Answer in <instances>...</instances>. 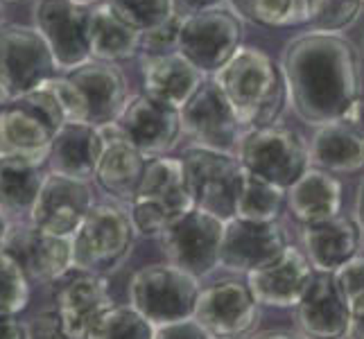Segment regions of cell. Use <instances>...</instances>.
Segmentation results:
<instances>
[{"instance_id": "obj_1", "label": "cell", "mask_w": 364, "mask_h": 339, "mask_svg": "<svg viewBox=\"0 0 364 339\" xmlns=\"http://www.w3.org/2000/svg\"><path fill=\"white\" fill-rule=\"evenodd\" d=\"M287 102L310 127L362 120V57L344 34L306 32L281 55Z\"/></svg>"}, {"instance_id": "obj_2", "label": "cell", "mask_w": 364, "mask_h": 339, "mask_svg": "<svg viewBox=\"0 0 364 339\" xmlns=\"http://www.w3.org/2000/svg\"><path fill=\"white\" fill-rule=\"evenodd\" d=\"M245 129L276 124L287 104L281 64L258 48L242 45L215 77Z\"/></svg>"}, {"instance_id": "obj_3", "label": "cell", "mask_w": 364, "mask_h": 339, "mask_svg": "<svg viewBox=\"0 0 364 339\" xmlns=\"http://www.w3.org/2000/svg\"><path fill=\"white\" fill-rule=\"evenodd\" d=\"M66 122L59 99L43 84L9 99L0 107V156L48 158L50 145Z\"/></svg>"}, {"instance_id": "obj_4", "label": "cell", "mask_w": 364, "mask_h": 339, "mask_svg": "<svg viewBox=\"0 0 364 339\" xmlns=\"http://www.w3.org/2000/svg\"><path fill=\"white\" fill-rule=\"evenodd\" d=\"M245 172L287 190L310 168V143L285 124L245 129L235 149Z\"/></svg>"}, {"instance_id": "obj_5", "label": "cell", "mask_w": 364, "mask_h": 339, "mask_svg": "<svg viewBox=\"0 0 364 339\" xmlns=\"http://www.w3.org/2000/svg\"><path fill=\"white\" fill-rule=\"evenodd\" d=\"M199 292V279L168 260L136 269L127 287L129 306L154 325L193 319Z\"/></svg>"}, {"instance_id": "obj_6", "label": "cell", "mask_w": 364, "mask_h": 339, "mask_svg": "<svg viewBox=\"0 0 364 339\" xmlns=\"http://www.w3.org/2000/svg\"><path fill=\"white\" fill-rule=\"evenodd\" d=\"M136 226L118 204H95L70 237L73 267L107 276L132 256Z\"/></svg>"}, {"instance_id": "obj_7", "label": "cell", "mask_w": 364, "mask_h": 339, "mask_svg": "<svg viewBox=\"0 0 364 339\" xmlns=\"http://www.w3.org/2000/svg\"><path fill=\"white\" fill-rule=\"evenodd\" d=\"M195 208L188 190L181 158H149L143 181L138 185L129 215L138 235L159 237L168 224Z\"/></svg>"}, {"instance_id": "obj_8", "label": "cell", "mask_w": 364, "mask_h": 339, "mask_svg": "<svg viewBox=\"0 0 364 339\" xmlns=\"http://www.w3.org/2000/svg\"><path fill=\"white\" fill-rule=\"evenodd\" d=\"M181 166L195 208L222 222L235 217L245 170L235 154L191 145L183 149Z\"/></svg>"}, {"instance_id": "obj_9", "label": "cell", "mask_w": 364, "mask_h": 339, "mask_svg": "<svg viewBox=\"0 0 364 339\" xmlns=\"http://www.w3.org/2000/svg\"><path fill=\"white\" fill-rule=\"evenodd\" d=\"M59 75V66L46 39L34 25H0V97H21Z\"/></svg>"}, {"instance_id": "obj_10", "label": "cell", "mask_w": 364, "mask_h": 339, "mask_svg": "<svg viewBox=\"0 0 364 339\" xmlns=\"http://www.w3.org/2000/svg\"><path fill=\"white\" fill-rule=\"evenodd\" d=\"M245 23L229 7L181 16L177 53L202 70L206 77L215 75L229 64L242 48Z\"/></svg>"}, {"instance_id": "obj_11", "label": "cell", "mask_w": 364, "mask_h": 339, "mask_svg": "<svg viewBox=\"0 0 364 339\" xmlns=\"http://www.w3.org/2000/svg\"><path fill=\"white\" fill-rule=\"evenodd\" d=\"M224 224L208 212L191 208L161 231L159 242L168 262L195 279H206L220 267Z\"/></svg>"}, {"instance_id": "obj_12", "label": "cell", "mask_w": 364, "mask_h": 339, "mask_svg": "<svg viewBox=\"0 0 364 339\" xmlns=\"http://www.w3.org/2000/svg\"><path fill=\"white\" fill-rule=\"evenodd\" d=\"M34 28L46 39L59 66L70 72L91 61V18L93 7L75 0H36L32 9Z\"/></svg>"}, {"instance_id": "obj_13", "label": "cell", "mask_w": 364, "mask_h": 339, "mask_svg": "<svg viewBox=\"0 0 364 339\" xmlns=\"http://www.w3.org/2000/svg\"><path fill=\"white\" fill-rule=\"evenodd\" d=\"M195 319L215 339L251 337L260 321V303L242 279H220L202 287Z\"/></svg>"}, {"instance_id": "obj_14", "label": "cell", "mask_w": 364, "mask_h": 339, "mask_svg": "<svg viewBox=\"0 0 364 339\" xmlns=\"http://www.w3.org/2000/svg\"><path fill=\"white\" fill-rule=\"evenodd\" d=\"M181 124L183 134L191 138L193 145L227 154H235L237 143L245 134L229 97L213 77H206V82L181 109Z\"/></svg>"}, {"instance_id": "obj_15", "label": "cell", "mask_w": 364, "mask_h": 339, "mask_svg": "<svg viewBox=\"0 0 364 339\" xmlns=\"http://www.w3.org/2000/svg\"><path fill=\"white\" fill-rule=\"evenodd\" d=\"M50 287L55 308L75 339H89L97 319L116 306L107 279L93 271L70 267L50 283Z\"/></svg>"}, {"instance_id": "obj_16", "label": "cell", "mask_w": 364, "mask_h": 339, "mask_svg": "<svg viewBox=\"0 0 364 339\" xmlns=\"http://www.w3.org/2000/svg\"><path fill=\"white\" fill-rule=\"evenodd\" d=\"M290 240L283 224L276 222H249L233 217L224 224L220 267L235 274H251L269 265L287 249Z\"/></svg>"}, {"instance_id": "obj_17", "label": "cell", "mask_w": 364, "mask_h": 339, "mask_svg": "<svg viewBox=\"0 0 364 339\" xmlns=\"http://www.w3.org/2000/svg\"><path fill=\"white\" fill-rule=\"evenodd\" d=\"M93 206L95 199L89 181L48 172L28 222L46 233L73 237Z\"/></svg>"}, {"instance_id": "obj_18", "label": "cell", "mask_w": 364, "mask_h": 339, "mask_svg": "<svg viewBox=\"0 0 364 339\" xmlns=\"http://www.w3.org/2000/svg\"><path fill=\"white\" fill-rule=\"evenodd\" d=\"M118 122L147 158L168 156L183 136L181 111L145 93H136L127 99Z\"/></svg>"}, {"instance_id": "obj_19", "label": "cell", "mask_w": 364, "mask_h": 339, "mask_svg": "<svg viewBox=\"0 0 364 339\" xmlns=\"http://www.w3.org/2000/svg\"><path fill=\"white\" fill-rule=\"evenodd\" d=\"M3 251L14 258L32 283H53L73 267V242L36 229L30 222L11 224Z\"/></svg>"}, {"instance_id": "obj_20", "label": "cell", "mask_w": 364, "mask_h": 339, "mask_svg": "<svg viewBox=\"0 0 364 339\" xmlns=\"http://www.w3.org/2000/svg\"><path fill=\"white\" fill-rule=\"evenodd\" d=\"M296 325L306 339H344L350 323V301L344 296L335 271H315L299 301Z\"/></svg>"}, {"instance_id": "obj_21", "label": "cell", "mask_w": 364, "mask_h": 339, "mask_svg": "<svg viewBox=\"0 0 364 339\" xmlns=\"http://www.w3.org/2000/svg\"><path fill=\"white\" fill-rule=\"evenodd\" d=\"M64 75H68V80L80 91L84 104V122L93 124V127H105L122 116L132 95L127 89V80L116 64L91 59Z\"/></svg>"}, {"instance_id": "obj_22", "label": "cell", "mask_w": 364, "mask_h": 339, "mask_svg": "<svg viewBox=\"0 0 364 339\" xmlns=\"http://www.w3.org/2000/svg\"><path fill=\"white\" fill-rule=\"evenodd\" d=\"M97 129L102 134L105 152L95 170V183L109 197L132 204L138 193V185L143 181L149 158L129 141L118 120Z\"/></svg>"}, {"instance_id": "obj_23", "label": "cell", "mask_w": 364, "mask_h": 339, "mask_svg": "<svg viewBox=\"0 0 364 339\" xmlns=\"http://www.w3.org/2000/svg\"><path fill=\"white\" fill-rule=\"evenodd\" d=\"M315 267L304 249L287 244L283 254L269 265L251 271L247 283L260 306L269 308H296L315 276Z\"/></svg>"}, {"instance_id": "obj_24", "label": "cell", "mask_w": 364, "mask_h": 339, "mask_svg": "<svg viewBox=\"0 0 364 339\" xmlns=\"http://www.w3.org/2000/svg\"><path fill=\"white\" fill-rule=\"evenodd\" d=\"M141 77L145 95L179 111L206 82V75L197 70L177 50L161 55H141Z\"/></svg>"}, {"instance_id": "obj_25", "label": "cell", "mask_w": 364, "mask_h": 339, "mask_svg": "<svg viewBox=\"0 0 364 339\" xmlns=\"http://www.w3.org/2000/svg\"><path fill=\"white\" fill-rule=\"evenodd\" d=\"M362 229L353 217L335 215L301 226V249L317 271H337L360 254Z\"/></svg>"}, {"instance_id": "obj_26", "label": "cell", "mask_w": 364, "mask_h": 339, "mask_svg": "<svg viewBox=\"0 0 364 339\" xmlns=\"http://www.w3.org/2000/svg\"><path fill=\"white\" fill-rule=\"evenodd\" d=\"M105 152V141L89 122H66L55 136L48 152V170L66 177L91 181Z\"/></svg>"}, {"instance_id": "obj_27", "label": "cell", "mask_w": 364, "mask_h": 339, "mask_svg": "<svg viewBox=\"0 0 364 339\" xmlns=\"http://www.w3.org/2000/svg\"><path fill=\"white\" fill-rule=\"evenodd\" d=\"M310 166L331 174H355L364 170V127L337 120L315 127L310 138Z\"/></svg>"}, {"instance_id": "obj_28", "label": "cell", "mask_w": 364, "mask_h": 339, "mask_svg": "<svg viewBox=\"0 0 364 339\" xmlns=\"http://www.w3.org/2000/svg\"><path fill=\"white\" fill-rule=\"evenodd\" d=\"M48 172L43 156H0V212L28 222Z\"/></svg>"}, {"instance_id": "obj_29", "label": "cell", "mask_w": 364, "mask_h": 339, "mask_svg": "<svg viewBox=\"0 0 364 339\" xmlns=\"http://www.w3.org/2000/svg\"><path fill=\"white\" fill-rule=\"evenodd\" d=\"M285 206L301 226L335 217L342 210V183L335 174L310 166L285 190Z\"/></svg>"}, {"instance_id": "obj_30", "label": "cell", "mask_w": 364, "mask_h": 339, "mask_svg": "<svg viewBox=\"0 0 364 339\" xmlns=\"http://www.w3.org/2000/svg\"><path fill=\"white\" fill-rule=\"evenodd\" d=\"M143 32H138L122 16H118L107 0L93 5L91 18V57L97 61H129L141 55Z\"/></svg>"}, {"instance_id": "obj_31", "label": "cell", "mask_w": 364, "mask_h": 339, "mask_svg": "<svg viewBox=\"0 0 364 339\" xmlns=\"http://www.w3.org/2000/svg\"><path fill=\"white\" fill-rule=\"evenodd\" d=\"M285 206V190L260 177L245 172L240 195L235 204V217L249 222H276Z\"/></svg>"}, {"instance_id": "obj_32", "label": "cell", "mask_w": 364, "mask_h": 339, "mask_svg": "<svg viewBox=\"0 0 364 339\" xmlns=\"http://www.w3.org/2000/svg\"><path fill=\"white\" fill-rule=\"evenodd\" d=\"M364 9V0H299V23L310 32L340 34L355 25Z\"/></svg>"}, {"instance_id": "obj_33", "label": "cell", "mask_w": 364, "mask_h": 339, "mask_svg": "<svg viewBox=\"0 0 364 339\" xmlns=\"http://www.w3.org/2000/svg\"><path fill=\"white\" fill-rule=\"evenodd\" d=\"M156 325L136 308L114 306L93 325L89 339H154Z\"/></svg>"}, {"instance_id": "obj_34", "label": "cell", "mask_w": 364, "mask_h": 339, "mask_svg": "<svg viewBox=\"0 0 364 339\" xmlns=\"http://www.w3.org/2000/svg\"><path fill=\"white\" fill-rule=\"evenodd\" d=\"M242 21L262 28H287L299 23V0H227Z\"/></svg>"}, {"instance_id": "obj_35", "label": "cell", "mask_w": 364, "mask_h": 339, "mask_svg": "<svg viewBox=\"0 0 364 339\" xmlns=\"http://www.w3.org/2000/svg\"><path fill=\"white\" fill-rule=\"evenodd\" d=\"M118 16H122L138 32H152L177 16L174 0H107Z\"/></svg>"}, {"instance_id": "obj_36", "label": "cell", "mask_w": 364, "mask_h": 339, "mask_svg": "<svg viewBox=\"0 0 364 339\" xmlns=\"http://www.w3.org/2000/svg\"><path fill=\"white\" fill-rule=\"evenodd\" d=\"M32 281L7 251L0 249V310L21 315L30 303Z\"/></svg>"}, {"instance_id": "obj_37", "label": "cell", "mask_w": 364, "mask_h": 339, "mask_svg": "<svg viewBox=\"0 0 364 339\" xmlns=\"http://www.w3.org/2000/svg\"><path fill=\"white\" fill-rule=\"evenodd\" d=\"M25 325H28V339H75L57 308L39 312L30 321H25Z\"/></svg>"}, {"instance_id": "obj_38", "label": "cell", "mask_w": 364, "mask_h": 339, "mask_svg": "<svg viewBox=\"0 0 364 339\" xmlns=\"http://www.w3.org/2000/svg\"><path fill=\"white\" fill-rule=\"evenodd\" d=\"M179 25H181V16L177 14L166 25H161V28H156L152 32H145L143 41H141V55H161V53H172V50H177Z\"/></svg>"}, {"instance_id": "obj_39", "label": "cell", "mask_w": 364, "mask_h": 339, "mask_svg": "<svg viewBox=\"0 0 364 339\" xmlns=\"http://www.w3.org/2000/svg\"><path fill=\"white\" fill-rule=\"evenodd\" d=\"M335 279L350 303H353L355 298L364 296V254H358L355 258H350L346 265H342L335 271Z\"/></svg>"}, {"instance_id": "obj_40", "label": "cell", "mask_w": 364, "mask_h": 339, "mask_svg": "<svg viewBox=\"0 0 364 339\" xmlns=\"http://www.w3.org/2000/svg\"><path fill=\"white\" fill-rule=\"evenodd\" d=\"M154 339H215V337H213L204 325L193 317V319L174 321V323H166V325H156Z\"/></svg>"}, {"instance_id": "obj_41", "label": "cell", "mask_w": 364, "mask_h": 339, "mask_svg": "<svg viewBox=\"0 0 364 339\" xmlns=\"http://www.w3.org/2000/svg\"><path fill=\"white\" fill-rule=\"evenodd\" d=\"M0 339H28V325L18 315L0 310Z\"/></svg>"}, {"instance_id": "obj_42", "label": "cell", "mask_w": 364, "mask_h": 339, "mask_svg": "<svg viewBox=\"0 0 364 339\" xmlns=\"http://www.w3.org/2000/svg\"><path fill=\"white\" fill-rule=\"evenodd\" d=\"M174 7H177L179 16H193V14H202V11L229 7V5H227V0H174Z\"/></svg>"}, {"instance_id": "obj_43", "label": "cell", "mask_w": 364, "mask_h": 339, "mask_svg": "<svg viewBox=\"0 0 364 339\" xmlns=\"http://www.w3.org/2000/svg\"><path fill=\"white\" fill-rule=\"evenodd\" d=\"M346 339H364V296L350 303V323Z\"/></svg>"}, {"instance_id": "obj_44", "label": "cell", "mask_w": 364, "mask_h": 339, "mask_svg": "<svg viewBox=\"0 0 364 339\" xmlns=\"http://www.w3.org/2000/svg\"><path fill=\"white\" fill-rule=\"evenodd\" d=\"M249 339H306V337L299 333H292V330H285V328H272V330L254 333Z\"/></svg>"}, {"instance_id": "obj_45", "label": "cell", "mask_w": 364, "mask_h": 339, "mask_svg": "<svg viewBox=\"0 0 364 339\" xmlns=\"http://www.w3.org/2000/svg\"><path fill=\"white\" fill-rule=\"evenodd\" d=\"M355 222L364 233V179L358 185V193H355Z\"/></svg>"}, {"instance_id": "obj_46", "label": "cell", "mask_w": 364, "mask_h": 339, "mask_svg": "<svg viewBox=\"0 0 364 339\" xmlns=\"http://www.w3.org/2000/svg\"><path fill=\"white\" fill-rule=\"evenodd\" d=\"M9 229H11V222L3 215V212H0V249H3V244H5V240H7Z\"/></svg>"}, {"instance_id": "obj_47", "label": "cell", "mask_w": 364, "mask_h": 339, "mask_svg": "<svg viewBox=\"0 0 364 339\" xmlns=\"http://www.w3.org/2000/svg\"><path fill=\"white\" fill-rule=\"evenodd\" d=\"M75 3H80V5H89V7H93V5H97V3H102V0H75Z\"/></svg>"}, {"instance_id": "obj_48", "label": "cell", "mask_w": 364, "mask_h": 339, "mask_svg": "<svg viewBox=\"0 0 364 339\" xmlns=\"http://www.w3.org/2000/svg\"><path fill=\"white\" fill-rule=\"evenodd\" d=\"M5 23V9H3V5H0V25Z\"/></svg>"}, {"instance_id": "obj_49", "label": "cell", "mask_w": 364, "mask_h": 339, "mask_svg": "<svg viewBox=\"0 0 364 339\" xmlns=\"http://www.w3.org/2000/svg\"><path fill=\"white\" fill-rule=\"evenodd\" d=\"M5 3H18V0H0V5H5Z\"/></svg>"}]
</instances>
